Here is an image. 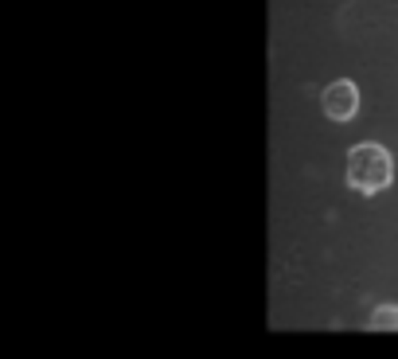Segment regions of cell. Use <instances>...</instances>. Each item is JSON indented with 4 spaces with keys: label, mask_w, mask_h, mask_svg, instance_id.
I'll use <instances>...</instances> for the list:
<instances>
[{
    "label": "cell",
    "mask_w": 398,
    "mask_h": 359,
    "mask_svg": "<svg viewBox=\"0 0 398 359\" xmlns=\"http://www.w3.org/2000/svg\"><path fill=\"white\" fill-rule=\"evenodd\" d=\"M344 180L348 188L359 191V196H379L395 184V160H390L387 145L379 141H359L348 149V160H344Z\"/></svg>",
    "instance_id": "1"
},
{
    "label": "cell",
    "mask_w": 398,
    "mask_h": 359,
    "mask_svg": "<svg viewBox=\"0 0 398 359\" xmlns=\"http://www.w3.org/2000/svg\"><path fill=\"white\" fill-rule=\"evenodd\" d=\"M320 110H324V118H328V121H336V125L356 121V113H359V86L351 79H332L328 86L320 90Z\"/></svg>",
    "instance_id": "2"
},
{
    "label": "cell",
    "mask_w": 398,
    "mask_h": 359,
    "mask_svg": "<svg viewBox=\"0 0 398 359\" xmlns=\"http://www.w3.org/2000/svg\"><path fill=\"white\" fill-rule=\"evenodd\" d=\"M367 328H375V332H398V305H395V301H390V305H379V309L371 312Z\"/></svg>",
    "instance_id": "3"
}]
</instances>
